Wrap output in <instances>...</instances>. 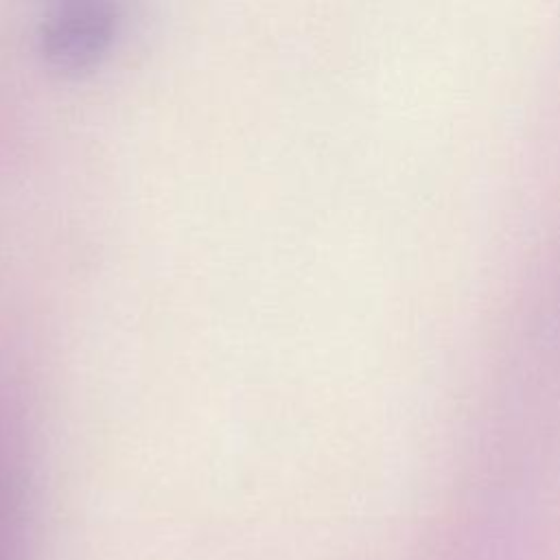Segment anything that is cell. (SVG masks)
Wrapping results in <instances>:
<instances>
[{
  "label": "cell",
  "instance_id": "6da1fadb",
  "mask_svg": "<svg viewBox=\"0 0 560 560\" xmlns=\"http://www.w3.org/2000/svg\"><path fill=\"white\" fill-rule=\"evenodd\" d=\"M18 394L0 383V560H24L31 451Z\"/></svg>",
  "mask_w": 560,
  "mask_h": 560
},
{
  "label": "cell",
  "instance_id": "7a4b0ae2",
  "mask_svg": "<svg viewBox=\"0 0 560 560\" xmlns=\"http://www.w3.org/2000/svg\"><path fill=\"white\" fill-rule=\"evenodd\" d=\"M118 26L120 18L112 4H63L42 20L37 31L39 50L55 68H90L107 55Z\"/></svg>",
  "mask_w": 560,
  "mask_h": 560
}]
</instances>
